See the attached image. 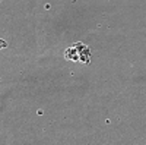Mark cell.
Wrapping results in <instances>:
<instances>
[{
  "label": "cell",
  "mask_w": 146,
  "mask_h": 145,
  "mask_svg": "<svg viewBox=\"0 0 146 145\" xmlns=\"http://www.w3.org/2000/svg\"><path fill=\"white\" fill-rule=\"evenodd\" d=\"M7 47V43L5 40H0V48H6Z\"/></svg>",
  "instance_id": "cell-2"
},
{
  "label": "cell",
  "mask_w": 146,
  "mask_h": 145,
  "mask_svg": "<svg viewBox=\"0 0 146 145\" xmlns=\"http://www.w3.org/2000/svg\"><path fill=\"white\" fill-rule=\"evenodd\" d=\"M64 56H66V59H69V60H79V51L76 50L75 47L67 48L66 53H64Z\"/></svg>",
  "instance_id": "cell-1"
}]
</instances>
